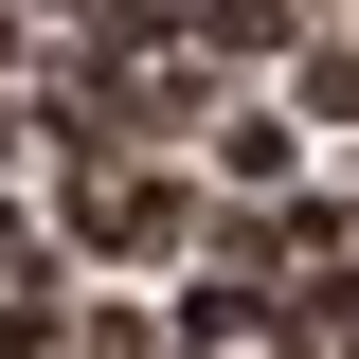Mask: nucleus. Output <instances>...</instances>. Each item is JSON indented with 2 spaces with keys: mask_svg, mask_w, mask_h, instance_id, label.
I'll list each match as a JSON object with an SVG mask.
<instances>
[{
  "mask_svg": "<svg viewBox=\"0 0 359 359\" xmlns=\"http://www.w3.org/2000/svg\"><path fill=\"white\" fill-rule=\"evenodd\" d=\"M198 144H216L233 198H287V162H306V126H287V108H198Z\"/></svg>",
  "mask_w": 359,
  "mask_h": 359,
  "instance_id": "1",
  "label": "nucleus"
},
{
  "mask_svg": "<svg viewBox=\"0 0 359 359\" xmlns=\"http://www.w3.org/2000/svg\"><path fill=\"white\" fill-rule=\"evenodd\" d=\"M287 126H359V36H287Z\"/></svg>",
  "mask_w": 359,
  "mask_h": 359,
  "instance_id": "2",
  "label": "nucleus"
},
{
  "mask_svg": "<svg viewBox=\"0 0 359 359\" xmlns=\"http://www.w3.org/2000/svg\"><path fill=\"white\" fill-rule=\"evenodd\" d=\"M72 341V306H54V287H0V359H54Z\"/></svg>",
  "mask_w": 359,
  "mask_h": 359,
  "instance_id": "3",
  "label": "nucleus"
},
{
  "mask_svg": "<svg viewBox=\"0 0 359 359\" xmlns=\"http://www.w3.org/2000/svg\"><path fill=\"white\" fill-rule=\"evenodd\" d=\"M72 359H162V323H144V306H90V323H72Z\"/></svg>",
  "mask_w": 359,
  "mask_h": 359,
  "instance_id": "4",
  "label": "nucleus"
}]
</instances>
